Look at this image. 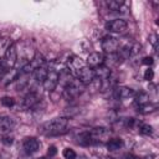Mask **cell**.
Segmentation results:
<instances>
[{
    "label": "cell",
    "mask_w": 159,
    "mask_h": 159,
    "mask_svg": "<svg viewBox=\"0 0 159 159\" xmlns=\"http://www.w3.org/2000/svg\"><path fill=\"white\" fill-rule=\"evenodd\" d=\"M67 127H68V119L65 117H61V118H55L52 120L45 122L39 127V132L47 137H55V135L65 134L67 132Z\"/></svg>",
    "instance_id": "obj_1"
},
{
    "label": "cell",
    "mask_w": 159,
    "mask_h": 159,
    "mask_svg": "<svg viewBox=\"0 0 159 159\" xmlns=\"http://www.w3.org/2000/svg\"><path fill=\"white\" fill-rule=\"evenodd\" d=\"M82 87H83V84H82L78 80H72L70 83H67V84L63 87L62 96H63L67 101L75 99V98H77V97L82 93Z\"/></svg>",
    "instance_id": "obj_2"
},
{
    "label": "cell",
    "mask_w": 159,
    "mask_h": 159,
    "mask_svg": "<svg viewBox=\"0 0 159 159\" xmlns=\"http://www.w3.org/2000/svg\"><path fill=\"white\" fill-rule=\"evenodd\" d=\"M42 84H43V88L47 92H52L58 84V70L48 68L47 70V75H46V77L43 80Z\"/></svg>",
    "instance_id": "obj_3"
},
{
    "label": "cell",
    "mask_w": 159,
    "mask_h": 159,
    "mask_svg": "<svg viewBox=\"0 0 159 159\" xmlns=\"http://www.w3.org/2000/svg\"><path fill=\"white\" fill-rule=\"evenodd\" d=\"M17 61V50H16V45L15 43H10L5 51L4 55V63L7 67V70H11Z\"/></svg>",
    "instance_id": "obj_4"
},
{
    "label": "cell",
    "mask_w": 159,
    "mask_h": 159,
    "mask_svg": "<svg viewBox=\"0 0 159 159\" xmlns=\"http://www.w3.org/2000/svg\"><path fill=\"white\" fill-rule=\"evenodd\" d=\"M101 45H102V50H103L106 53H108V55L116 53V52L119 50V47H120L119 41H118L116 37H112V36H106V37H103Z\"/></svg>",
    "instance_id": "obj_5"
},
{
    "label": "cell",
    "mask_w": 159,
    "mask_h": 159,
    "mask_svg": "<svg viewBox=\"0 0 159 159\" xmlns=\"http://www.w3.org/2000/svg\"><path fill=\"white\" fill-rule=\"evenodd\" d=\"M94 78H96L94 71H93V68H91V67H88V66L82 67V68L77 72V80H78L83 86L91 84Z\"/></svg>",
    "instance_id": "obj_6"
},
{
    "label": "cell",
    "mask_w": 159,
    "mask_h": 159,
    "mask_svg": "<svg viewBox=\"0 0 159 159\" xmlns=\"http://www.w3.org/2000/svg\"><path fill=\"white\" fill-rule=\"evenodd\" d=\"M89 132V135L92 138V142L93 144H97V143H102L104 140L108 139L109 137V130L107 128H103V127H98V128H93Z\"/></svg>",
    "instance_id": "obj_7"
},
{
    "label": "cell",
    "mask_w": 159,
    "mask_h": 159,
    "mask_svg": "<svg viewBox=\"0 0 159 159\" xmlns=\"http://www.w3.org/2000/svg\"><path fill=\"white\" fill-rule=\"evenodd\" d=\"M127 21L125 20H122V19H116V20H112V21H108L106 24V30H108L109 32H123L127 30Z\"/></svg>",
    "instance_id": "obj_8"
},
{
    "label": "cell",
    "mask_w": 159,
    "mask_h": 159,
    "mask_svg": "<svg viewBox=\"0 0 159 159\" xmlns=\"http://www.w3.org/2000/svg\"><path fill=\"white\" fill-rule=\"evenodd\" d=\"M113 96L116 99H127V98H130V97H134L135 96V92L129 88V87H125V86H118L113 89Z\"/></svg>",
    "instance_id": "obj_9"
},
{
    "label": "cell",
    "mask_w": 159,
    "mask_h": 159,
    "mask_svg": "<svg viewBox=\"0 0 159 159\" xmlns=\"http://www.w3.org/2000/svg\"><path fill=\"white\" fill-rule=\"evenodd\" d=\"M22 147H24V150L25 153L27 154H34L39 150L40 148V142L34 138V137H27L24 139V143H22Z\"/></svg>",
    "instance_id": "obj_10"
},
{
    "label": "cell",
    "mask_w": 159,
    "mask_h": 159,
    "mask_svg": "<svg viewBox=\"0 0 159 159\" xmlns=\"http://www.w3.org/2000/svg\"><path fill=\"white\" fill-rule=\"evenodd\" d=\"M40 101H41V99H40V96H39L35 91H32V92H30V93H27V94L25 96V98H24V101H22V107L26 108V109H31V108L35 107Z\"/></svg>",
    "instance_id": "obj_11"
},
{
    "label": "cell",
    "mask_w": 159,
    "mask_h": 159,
    "mask_svg": "<svg viewBox=\"0 0 159 159\" xmlns=\"http://www.w3.org/2000/svg\"><path fill=\"white\" fill-rule=\"evenodd\" d=\"M87 65L91 68H96L101 65H104V57L99 52H92L87 57Z\"/></svg>",
    "instance_id": "obj_12"
},
{
    "label": "cell",
    "mask_w": 159,
    "mask_h": 159,
    "mask_svg": "<svg viewBox=\"0 0 159 159\" xmlns=\"http://www.w3.org/2000/svg\"><path fill=\"white\" fill-rule=\"evenodd\" d=\"M94 71V76L96 78L101 80V81H104V80H108L111 77V68L106 65H101L96 68H93Z\"/></svg>",
    "instance_id": "obj_13"
},
{
    "label": "cell",
    "mask_w": 159,
    "mask_h": 159,
    "mask_svg": "<svg viewBox=\"0 0 159 159\" xmlns=\"http://www.w3.org/2000/svg\"><path fill=\"white\" fill-rule=\"evenodd\" d=\"M15 125V120L9 117V116H2L0 117V130L1 132H9L14 128Z\"/></svg>",
    "instance_id": "obj_14"
},
{
    "label": "cell",
    "mask_w": 159,
    "mask_h": 159,
    "mask_svg": "<svg viewBox=\"0 0 159 159\" xmlns=\"http://www.w3.org/2000/svg\"><path fill=\"white\" fill-rule=\"evenodd\" d=\"M149 104V94L145 93V92H139L137 96H135V99H134V106L138 108L143 107V106H147Z\"/></svg>",
    "instance_id": "obj_15"
},
{
    "label": "cell",
    "mask_w": 159,
    "mask_h": 159,
    "mask_svg": "<svg viewBox=\"0 0 159 159\" xmlns=\"http://www.w3.org/2000/svg\"><path fill=\"white\" fill-rule=\"evenodd\" d=\"M68 66H70L71 70L78 72V71H80L82 67H84L86 65H84V62H83L80 57H77V56H72V58L68 61Z\"/></svg>",
    "instance_id": "obj_16"
},
{
    "label": "cell",
    "mask_w": 159,
    "mask_h": 159,
    "mask_svg": "<svg viewBox=\"0 0 159 159\" xmlns=\"http://www.w3.org/2000/svg\"><path fill=\"white\" fill-rule=\"evenodd\" d=\"M122 147H123V140L120 138H113V139H109L107 142L108 150H118Z\"/></svg>",
    "instance_id": "obj_17"
},
{
    "label": "cell",
    "mask_w": 159,
    "mask_h": 159,
    "mask_svg": "<svg viewBox=\"0 0 159 159\" xmlns=\"http://www.w3.org/2000/svg\"><path fill=\"white\" fill-rule=\"evenodd\" d=\"M47 67L46 66H42V67H40V68H37L35 72H34V77H35V80H36V82H43V80H45V77H46V75H47Z\"/></svg>",
    "instance_id": "obj_18"
},
{
    "label": "cell",
    "mask_w": 159,
    "mask_h": 159,
    "mask_svg": "<svg viewBox=\"0 0 159 159\" xmlns=\"http://www.w3.org/2000/svg\"><path fill=\"white\" fill-rule=\"evenodd\" d=\"M124 5L123 1H119V0H111L107 2V6L111 11H119V9Z\"/></svg>",
    "instance_id": "obj_19"
},
{
    "label": "cell",
    "mask_w": 159,
    "mask_h": 159,
    "mask_svg": "<svg viewBox=\"0 0 159 159\" xmlns=\"http://www.w3.org/2000/svg\"><path fill=\"white\" fill-rule=\"evenodd\" d=\"M139 133L143 135H150L153 133V128L149 124H140L139 125Z\"/></svg>",
    "instance_id": "obj_20"
},
{
    "label": "cell",
    "mask_w": 159,
    "mask_h": 159,
    "mask_svg": "<svg viewBox=\"0 0 159 159\" xmlns=\"http://www.w3.org/2000/svg\"><path fill=\"white\" fill-rule=\"evenodd\" d=\"M62 154H63V158L65 159H76V157H77L76 152L73 149H71V148H65L63 152H62Z\"/></svg>",
    "instance_id": "obj_21"
},
{
    "label": "cell",
    "mask_w": 159,
    "mask_h": 159,
    "mask_svg": "<svg viewBox=\"0 0 159 159\" xmlns=\"http://www.w3.org/2000/svg\"><path fill=\"white\" fill-rule=\"evenodd\" d=\"M0 102H1V104L2 106H5V107H12L14 104H15V99L12 98V97H7V96H5V97H2L1 99H0Z\"/></svg>",
    "instance_id": "obj_22"
},
{
    "label": "cell",
    "mask_w": 159,
    "mask_h": 159,
    "mask_svg": "<svg viewBox=\"0 0 159 159\" xmlns=\"http://www.w3.org/2000/svg\"><path fill=\"white\" fill-rule=\"evenodd\" d=\"M153 77H154V72H153V70H152V68H147L145 72H144V80H147V81H152Z\"/></svg>",
    "instance_id": "obj_23"
},
{
    "label": "cell",
    "mask_w": 159,
    "mask_h": 159,
    "mask_svg": "<svg viewBox=\"0 0 159 159\" xmlns=\"http://www.w3.org/2000/svg\"><path fill=\"white\" fill-rule=\"evenodd\" d=\"M1 142L5 144V145H11L12 144V142H14V137L12 135H4L2 137V139H1Z\"/></svg>",
    "instance_id": "obj_24"
},
{
    "label": "cell",
    "mask_w": 159,
    "mask_h": 159,
    "mask_svg": "<svg viewBox=\"0 0 159 159\" xmlns=\"http://www.w3.org/2000/svg\"><path fill=\"white\" fill-rule=\"evenodd\" d=\"M9 70H7V67L5 66V63H4V61L2 62H0V81L4 78V76L6 75V72H7Z\"/></svg>",
    "instance_id": "obj_25"
},
{
    "label": "cell",
    "mask_w": 159,
    "mask_h": 159,
    "mask_svg": "<svg viewBox=\"0 0 159 159\" xmlns=\"http://www.w3.org/2000/svg\"><path fill=\"white\" fill-rule=\"evenodd\" d=\"M56 153H57V149H56V147H55V145H50V147H48V150H47V155L51 158V157L56 155Z\"/></svg>",
    "instance_id": "obj_26"
},
{
    "label": "cell",
    "mask_w": 159,
    "mask_h": 159,
    "mask_svg": "<svg viewBox=\"0 0 159 159\" xmlns=\"http://www.w3.org/2000/svg\"><path fill=\"white\" fill-rule=\"evenodd\" d=\"M158 37H157V35H150V37H149V41L152 42V45L154 46V48L157 50V47H158V40H157Z\"/></svg>",
    "instance_id": "obj_27"
},
{
    "label": "cell",
    "mask_w": 159,
    "mask_h": 159,
    "mask_svg": "<svg viewBox=\"0 0 159 159\" xmlns=\"http://www.w3.org/2000/svg\"><path fill=\"white\" fill-rule=\"evenodd\" d=\"M153 57H150V56H147V57H144L143 58V61H142V63H144V65H147V66H150V65H153Z\"/></svg>",
    "instance_id": "obj_28"
},
{
    "label": "cell",
    "mask_w": 159,
    "mask_h": 159,
    "mask_svg": "<svg viewBox=\"0 0 159 159\" xmlns=\"http://www.w3.org/2000/svg\"><path fill=\"white\" fill-rule=\"evenodd\" d=\"M125 158L127 159H145V158H140V157H137V155H133V154H127Z\"/></svg>",
    "instance_id": "obj_29"
}]
</instances>
